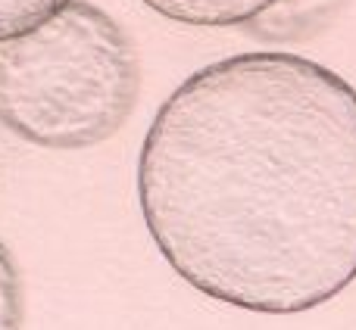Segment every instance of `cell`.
<instances>
[{"instance_id":"obj_1","label":"cell","mask_w":356,"mask_h":330,"mask_svg":"<svg viewBox=\"0 0 356 330\" xmlns=\"http://www.w3.org/2000/svg\"><path fill=\"white\" fill-rule=\"evenodd\" d=\"M138 200L203 296L259 315L325 306L356 281V87L284 50L197 69L150 122Z\"/></svg>"},{"instance_id":"obj_2","label":"cell","mask_w":356,"mask_h":330,"mask_svg":"<svg viewBox=\"0 0 356 330\" xmlns=\"http://www.w3.org/2000/svg\"><path fill=\"white\" fill-rule=\"evenodd\" d=\"M141 97L135 37L106 10L72 0L0 41V125L44 150L110 141Z\"/></svg>"},{"instance_id":"obj_3","label":"cell","mask_w":356,"mask_h":330,"mask_svg":"<svg viewBox=\"0 0 356 330\" xmlns=\"http://www.w3.org/2000/svg\"><path fill=\"white\" fill-rule=\"evenodd\" d=\"M154 12L181 25H200V28H228V25H247L278 0H141Z\"/></svg>"},{"instance_id":"obj_4","label":"cell","mask_w":356,"mask_h":330,"mask_svg":"<svg viewBox=\"0 0 356 330\" xmlns=\"http://www.w3.org/2000/svg\"><path fill=\"white\" fill-rule=\"evenodd\" d=\"M22 321H25L22 271H19L10 246L0 240V330H22Z\"/></svg>"},{"instance_id":"obj_5","label":"cell","mask_w":356,"mask_h":330,"mask_svg":"<svg viewBox=\"0 0 356 330\" xmlns=\"http://www.w3.org/2000/svg\"><path fill=\"white\" fill-rule=\"evenodd\" d=\"M72 0H0V41L25 35Z\"/></svg>"}]
</instances>
